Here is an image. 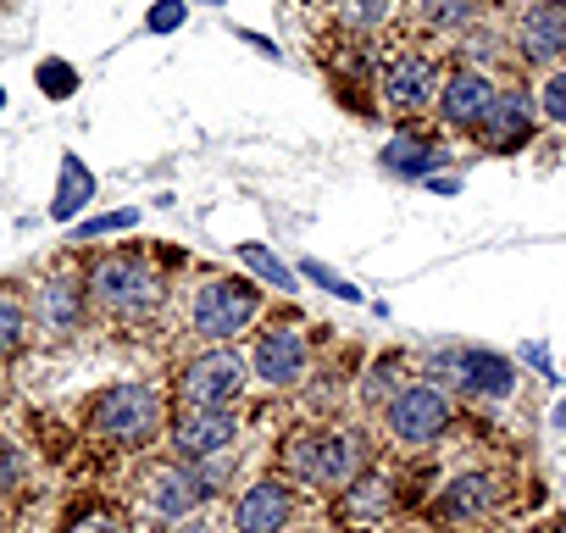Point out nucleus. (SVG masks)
I'll return each instance as SVG.
<instances>
[{
	"label": "nucleus",
	"instance_id": "1",
	"mask_svg": "<svg viewBox=\"0 0 566 533\" xmlns=\"http://www.w3.org/2000/svg\"><path fill=\"white\" fill-rule=\"evenodd\" d=\"M90 301L112 317H145L161 301V273L150 255H101L90 266Z\"/></svg>",
	"mask_w": 566,
	"mask_h": 533
},
{
	"label": "nucleus",
	"instance_id": "2",
	"mask_svg": "<svg viewBox=\"0 0 566 533\" xmlns=\"http://www.w3.org/2000/svg\"><path fill=\"white\" fill-rule=\"evenodd\" d=\"M90 428L106 445H117V450H139V445H150L161 433V395L150 384H117V389H106L95 400Z\"/></svg>",
	"mask_w": 566,
	"mask_h": 533
},
{
	"label": "nucleus",
	"instance_id": "3",
	"mask_svg": "<svg viewBox=\"0 0 566 533\" xmlns=\"http://www.w3.org/2000/svg\"><path fill=\"white\" fill-rule=\"evenodd\" d=\"M244 378H250V362L239 351H206L184 367L178 378V400L184 411H233V400L244 395Z\"/></svg>",
	"mask_w": 566,
	"mask_h": 533
},
{
	"label": "nucleus",
	"instance_id": "4",
	"mask_svg": "<svg viewBox=\"0 0 566 533\" xmlns=\"http://www.w3.org/2000/svg\"><path fill=\"white\" fill-rule=\"evenodd\" d=\"M255 312H261V295L244 284V279H211L200 295H195V306H189V323H195V334L200 339H233V334H244L250 323H255Z\"/></svg>",
	"mask_w": 566,
	"mask_h": 533
},
{
	"label": "nucleus",
	"instance_id": "5",
	"mask_svg": "<svg viewBox=\"0 0 566 533\" xmlns=\"http://www.w3.org/2000/svg\"><path fill=\"white\" fill-rule=\"evenodd\" d=\"M290 461H295V478L312 489H345L361 472V450L350 433H306L290 450Z\"/></svg>",
	"mask_w": 566,
	"mask_h": 533
},
{
	"label": "nucleus",
	"instance_id": "6",
	"mask_svg": "<svg viewBox=\"0 0 566 533\" xmlns=\"http://www.w3.org/2000/svg\"><path fill=\"white\" fill-rule=\"evenodd\" d=\"M384 417H389V433L400 439V445H433L444 428H450V400H444V389L439 384H406L389 406H384Z\"/></svg>",
	"mask_w": 566,
	"mask_h": 533
},
{
	"label": "nucleus",
	"instance_id": "7",
	"mask_svg": "<svg viewBox=\"0 0 566 533\" xmlns=\"http://www.w3.org/2000/svg\"><path fill=\"white\" fill-rule=\"evenodd\" d=\"M433 373H444L461 395L472 400H505L516 389V367L511 356H494V351H450L433 362Z\"/></svg>",
	"mask_w": 566,
	"mask_h": 533
},
{
	"label": "nucleus",
	"instance_id": "8",
	"mask_svg": "<svg viewBox=\"0 0 566 533\" xmlns=\"http://www.w3.org/2000/svg\"><path fill=\"white\" fill-rule=\"evenodd\" d=\"M516 45L527 62L549 67L566 51V0H527L516 18Z\"/></svg>",
	"mask_w": 566,
	"mask_h": 533
},
{
	"label": "nucleus",
	"instance_id": "9",
	"mask_svg": "<svg viewBox=\"0 0 566 533\" xmlns=\"http://www.w3.org/2000/svg\"><path fill=\"white\" fill-rule=\"evenodd\" d=\"M384 101L395 106V112H422V106H433L439 101V73H433V62L422 56V51H400L389 67H384Z\"/></svg>",
	"mask_w": 566,
	"mask_h": 533
},
{
	"label": "nucleus",
	"instance_id": "10",
	"mask_svg": "<svg viewBox=\"0 0 566 533\" xmlns=\"http://www.w3.org/2000/svg\"><path fill=\"white\" fill-rule=\"evenodd\" d=\"M250 373H255L261 384H272V389L301 384V378H306V339H301L295 328H266V334L255 339V351H250Z\"/></svg>",
	"mask_w": 566,
	"mask_h": 533
},
{
	"label": "nucleus",
	"instance_id": "11",
	"mask_svg": "<svg viewBox=\"0 0 566 533\" xmlns=\"http://www.w3.org/2000/svg\"><path fill=\"white\" fill-rule=\"evenodd\" d=\"M489 106H494V84H489L478 67H455V73L439 84V112H444V123L461 128V134H472V128L489 117Z\"/></svg>",
	"mask_w": 566,
	"mask_h": 533
},
{
	"label": "nucleus",
	"instance_id": "12",
	"mask_svg": "<svg viewBox=\"0 0 566 533\" xmlns=\"http://www.w3.org/2000/svg\"><path fill=\"white\" fill-rule=\"evenodd\" d=\"M239 439V411H184V422L172 428V445L184 461H211Z\"/></svg>",
	"mask_w": 566,
	"mask_h": 533
},
{
	"label": "nucleus",
	"instance_id": "13",
	"mask_svg": "<svg viewBox=\"0 0 566 533\" xmlns=\"http://www.w3.org/2000/svg\"><path fill=\"white\" fill-rule=\"evenodd\" d=\"M478 139L489 150H522L533 139V101L522 90H494V106L478 123Z\"/></svg>",
	"mask_w": 566,
	"mask_h": 533
},
{
	"label": "nucleus",
	"instance_id": "14",
	"mask_svg": "<svg viewBox=\"0 0 566 533\" xmlns=\"http://www.w3.org/2000/svg\"><path fill=\"white\" fill-rule=\"evenodd\" d=\"M494 505H500L494 478H489V472H461V478H450V483L439 489L433 516H439V522H450V527H461V522H483Z\"/></svg>",
	"mask_w": 566,
	"mask_h": 533
},
{
	"label": "nucleus",
	"instance_id": "15",
	"mask_svg": "<svg viewBox=\"0 0 566 533\" xmlns=\"http://www.w3.org/2000/svg\"><path fill=\"white\" fill-rule=\"evenodd\" d=\"M206 494H211V489H206V478H200L195 461H184V467H156L150 483H145V505L161 511V516H189Z\"/></svg>",
	"mask_w": 566,
	"mask_h": 533
},
{
	"label": "nucleus",
	"instance_id": "16",
	"mask_svg": "<svg viewBox=\"0 0 566 533\" xmlns=\"http://www.w3.org/2000/svg\"><path fill=\"white\" fill-rule=\"evenodd\" d=\"M283 522H290V489L283 483H255V489H244V500H239V511H233V527L239 533H283Z\"/></svg>",
	"mask_w": 566,
	"mask_h": 533
},
{
	"label": "nucleus",
	"instance_id": "17",
	"mask_svg": "<svg viewBox=\"0 0 566 533\" xmlns=\"http://www.w3.org/2000/svg\"><path fill=\"white\" fill-rule=\"evenodd\" d=\"M389 511H395V489L384 478H356L350 489H339V522L345 527H367Z\"/></svg>",
	"mask_w": 566,
	"mask_h": 533
},
{
	"label": "nucleus",
	"instance_id": "18",
	"mask_svg": "<svg viewBox=\"0 0 566 533\" xmlns=\"http://www.w3.org/2000/svg\"><path fill=\"white\" fill-rule=\"evenodd\" d=\"M378 161H384L389 178H428V173L444 161V150H439V145H422L417 134H395V139L384 145Z\"/></svg>",
	"mask_w": 566,
	"mask_h": 533
},
{
	"label": "nucleus",
	"instance_id": "19",
	"mask_svg": "<svg viewBox=\"0 0 566 533\" xmlns=\"http://www.w3.org/2000/svg\"><path fill=\"white\" fill-rule=\"evenodd\" d=\"M95 195V178H90V167L78 161V156H62V178H56V195H51V217L56 222H67L84 200Z\"/></svg>",
	"mask_w": 566,
	"mask_h": 533
},
{
	"label": "nucleus",
	"instance_id": "20",
	"mask_svg": "<svg viewBox=\"0 0 566 533\" xmlns=\"http://www.w3.org/2000/svg\"><path fill=\"white\" fill-rule=\"evenodd\" d=\"M40 306H45V323H51V328H78L84 301H78V284H73V279H45Z\"/></svg>",
	"mask_w": 566,
	"mask_h": 533
},
{
	"label": "nucleus",
	"instance_id": "21",
	"mask_svg": "<svg viewBox=\"0 0 566 533\" xmlns=\"http://www.w3.org/2000/svg\"><path fill=\"white\" fill-rule=\"evenodd\" d=\"M239 266H250V273H255V279H266V284H277L283 295H290V290L301 284V279H295L290 266H283L266 244H239Z\"/></svg>",
	"mask_w": 566,
	"mask_h": 533
},
{
	"label": "nucleus",
	"instance_id": "22",
	"mask_svg": "<svg viewBox=\"0 0 566 533\" xmlns=\"http://www.w3.org/2000/svg\"><path fill=\"white\" fill-rule=\"evenodd\" d=\"M23 328H29V312L12 290H0V362H7L18 345H23Z\"/></svg>",
	"mask_w": 566,
	"mask_h": 533
},
{
	"label": "nucleus",
	"instance_id": "23",
	"mask_svg": "<svg viewBox=\"0 0 566 533\" xmlns=\"http://www.w3.org/2000/svg\"><path fill=\"white\" fill-rule=\"evenodd\" d=\"M339 18L367 34V29H378V23L389 18V0H339Z\"/></svg>",
	"mask_w": 566,
	"mask_h": 533
},
{
	"label": "nucleus",
	"instance_id": "24",
	"mask_svg": "<svg viewBox=\"0 0 566 533\" xmlns=\"http://www.w3.org/2000/svg\"><path fill=\"white\" fill-rule=\"evenodd\" d=\"M400 378H406V367H400V362H384V367H373V373H367V400H384V406H389V400L406 389Z\"/></svg>",
	"mask_w": 566,
	"mask_h": 533
},
{
	"label": "nucleus",
	"instance_id": "25",
	"mask_svg": "<svg viewBox=\"0 0 566 533\" xmlns=\"http://www.w3.org/2000/svg\"><path fill=\"white\" fill-rule=\"evenodd\" d=\"M422 18L433 29H461L472 18V0H422Z\"/></svg>",
	"mask_w": 566,
	"mask_h": 533
},
{
	"label": "nucleus",
	"instance_id": "26",
	"mask_svg": "<svg viewBox=\"0 0 566 533\" xmlns=\"http://www.w3.org/2000/svg\"><path fill=\"white\" fill-rule=\"evenodd\" d=\"M538 112H544L549 123H566V67L549 73V84L538 90Z\"/></svg>",
	"mask_w": 566,
	"mask_h": 533
},
{
	"label": "nucleus",
	"instance_id": "27",
	"mask_svg": "<svg viewBox=\"0 0 566 533\" xmlns=\"http://www.w3.org/2000/svg\"><path fill=\"white\" fill-rule=\"evenodd\" d=\"M40 84H45V95L67 101V95L78 90V73H73V67H62V62H45V67H40Z\"/></svg>",
	"mask_w": 566,
	"mask_h": 533
},
{
	"label": "nucleus",
	"instance_id": "28",
	"mask_svg": "<svg viewBox=\"0 0 566 533\" xmlns=\"http://www.w3.org/2000/svg\"><path fill=\"white\" fill-rule=\"evenodd\" d=\"M139 222V211H106V217H95V222H78V239H95V233H123V228H134Z\"/></svg>",
	"mask_w": 566,
	"mask_h": 533
},
{
	"label": "nucleus",
	"instance_id": "29",
	"mask_svg": "<svg viewBox=\"0 0 566 533\" xmlns=\"http://www.w3.org/2000/svg\"><path fill=\"white\" fill-rule=\"evenodd\" d=\"M301 266H306V279H312V284H323V290H334L339 301H356V290H350L345 279H334V273H328V266H323V261H301Z\"/></svg>",
	"mask_w": 566,
	"mask_h": 533
},
{
	"label": "nucleus",
	"instance_id": "30",
	"mask_svg": "<svg viewBox=\"0 0 566 533\" xmlns=\"http://www.w3.org/2000/svg\"><path fill=\"white\" fill-rule=\"evenodd\" d=\"M184 23V0H161V7L150 12V34H172Z\"/></svg>",
	"mask_w": 566,
	"mask_h": 533
},
{
	"label": "nucleus",
	"instance_id": "31",
	"mask_svg": "<svg viewBox=\"0 0 566 533\" xmlns=\"http://www.w3.org/2000/svg\"><path fill=\"white\" fill-rule=\"evenodd\" d=\"M18 478H23V461H18V450L7 439H0V489H12Z\"/></svg>",
	"mask_w": 566,
	"mask_h": 533
},
{
	"label": "nucleus",
	"instance_id": "32",
	"mask_svg": "<svg viewBox=\"0 0 566 533\" xmlns=\"http://www.w3.org/2000/svg\"><path fill=\"white\" fill-rule=\"evenodd\" d=\"M73 533H123V527H117L112 516H84V522H78Z\"/></svg>",
	"mask_w": 566,
	"mask_h": 533
},
{
	"label": "nucleus",
	"instance_id": "33",
	"mask_svg": "<svg viewBox=\"0 0 566 533\" xmlns=\"http://www.w3.org/2000/svg\"><path fill=\"white\" fill-rule=\"evenodd\" d=\"M522 356H527V362H533V367H538V373H549V356H544V351H538V345H527V351H522Z\"/></svg>",
	"mask_w": 566,
	"mask_h": 533
},
{
	"label": "nucleus",
	"instance_id": "34",
	"mask_svg": "<svg viewBox=\"0 0 566 533\" xmlns=\"http://www.w3.org/2000/svg\"><path fill=\"white\" fill-rule=\"evenodd\" d=\"M555 428H566V400H560V406H555Z\"/></svg>",
	"mask_w": 566,
	"mask_h": 533
},
{
	"label": "nucleus",
	"instance_id": "35",
	"mask_svg": "<svg viewBox=\"0 0 566 533\" xmlns=\"http://www.w3.org/2000/svg\"><path fill=\"white\" fill-rule=\"evenodd\" d=\"M178 533H206V527H200V522H195V527H189V522H178Z\"/></svg>",
	"mask_w": 566,
	"mask_h": 533
},
{
	"label": "nucleus",
	"instance_id": "36",
	"mask_svg": "<svg viewBox=\"0 0 566 533\" xmlns=\"http://www.w3.org/2000/svg\"><path fill=\"white\" fill-rule=\"evenodd\" d=\"M0 106H7V95H0Z\"/></svg>",
	"mask_w": 566,
	"mask_h": 533
}]
</instances>
